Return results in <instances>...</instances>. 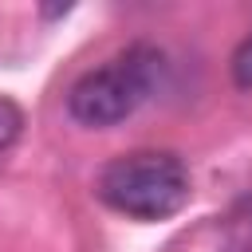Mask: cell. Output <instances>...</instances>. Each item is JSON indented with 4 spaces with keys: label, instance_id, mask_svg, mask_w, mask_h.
<instances>
[{
    "label": "cell",
    "instance_id": "cell-1",
    "mask_svg": "<svg viewBox=\"0 0 252 252\" xmlns=\"http://www.w3.org/2000/svg\"><path fill=\"white\" fill-rule=\"evenodd\" d=\"M161 75H165L161 47L138 39L118 55H110L102 67L79 75V83L67 94V110L83 126H114L130 118L142 102H150V94L161 87Z\"/></svg>",
    "mask_w": 252,
    "mask_h": 252
},
{
    "label": "cell",
    "instance_id": "cell-2",
    "mask_svg": "<svg viewBox=\"0 0 252 252\" xmlns=\"http://www.w3.org/2000/svg\"><path fill=\"white\" fill-rule=\"evenodd\" d=\"M98 197L122 217L165 220L189 201V169L169 150H134L98 173Z\"/></svg>",
    "mask_w": 252,
    "mask_h": 252
},
{
    "label": "cell",
    "instance_id": "cell-3",
    "mask_svg": "<svg viewBox=\"0 0 252 252\" xmlns=\"http://www.w3.org/2000/svg\"><path fill=\"white\" fill-rule=\"evenodd\" d=\"M220 252H252V193H244L220 220Z\"/></svg>",
    "mask_w": 252,
    "mask_h": 252
},
{
    "label": "cell",
    "instance_id": "cell-4",
    "mask_svg": "<svg viewBox=\"0 0 252 252\" xmlns=\"http://www.w3.org/2000/svg\"><path fill=\"white\" fill-rule=\"evenodd\" d=\"M24 130V110L12 98H0V150H8Z\"/></svg>",
    "mask_w": 252,
    "mask_h": 252
},
{
    "label": "cell",
    "instance_id": "cell-5",
    "mask_svg": "<svg viewBox=\"0 0 252 252\" xmlns=\"http://www.w3.org/2000/svg\"><path fill=\"white\" fill-rule=\"evenodd\" d=\"M232 79H236V87H244V91H252V35L236 47V55H232Z\"/></svg>",
    "mask_w": 252,
    "mask_h": 252
}]
</instances>
